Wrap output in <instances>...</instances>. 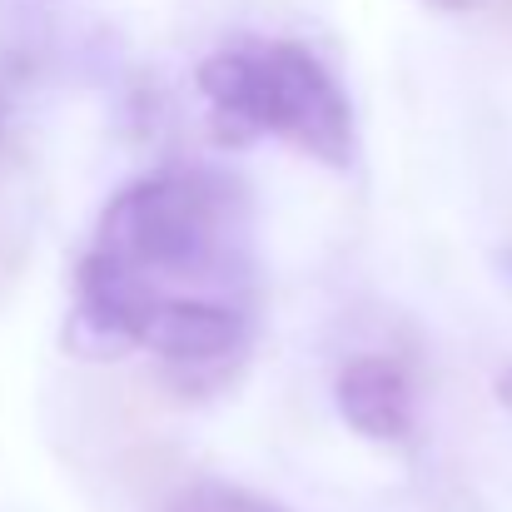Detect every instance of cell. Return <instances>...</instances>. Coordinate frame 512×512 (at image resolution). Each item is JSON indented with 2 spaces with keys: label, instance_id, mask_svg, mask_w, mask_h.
Masks as SVG:
<instances>
[{
  "label": "cell",
  "instance_id": "1",
  "mask_svg": "<svg viewBox=\"0 0 512 512\" xmlns=\"http://www.w3.org/2000/svg\"><path fill=\"white\" fill-rule=\"evenodd\" d=\"M219 140H289L329 170H353V110L329 65L299 40H229L199 60Z\"/></svg>",
  "mask_w": 512,
  "mask_h": 512
},
{
  "label": "cell",
  "instance_id": "2",
  "mask_svg": "<svg viewBox=\"0 0 512 512\" xmlns=\"http://www.w3.org/2000/svg\"><path fill=\"white\" fill-rule=\"evenodd\" d=\"M234 184L204 165H174L125 184L95 229L90 254L160 294V279H209L234 249Z\"/></svg>",
  "mask_w": 512,
  "mask_h": 512
},
{
  "label": "cell",
  "instance_id": "3",
  "mask_svg": "<svg viewBox=\"0 0 512 512\" xmlns=\"http://www.w3.org/2000/svg\"><path fill=\"white\" fill-rule=\"evenodd\" d=\"M140 348L189 373L224 368L244 348V314L199 294H155L140 314Z\"/></svg>",
  "mask_w": 512,
  "mask_h": 512
},
{
  "label": "cell",
  "instance_id": "4",
  "mask_svg": "<svg viewBox=\"0 0 512 512\" xmlns=\"http://www.w3.org/2000/svg\"><path fill=\"white\" fill-rule=\"evenodd\" d=\"M334 403L343 423L373 443H403L413 433V378L388 353H358L334 378Z\"/></svg>",
  "mask_w": 512,
  "mask_h": 512
},
{
  "label": "cell",
  "instance_id": "5",
  "mask_svg": "<svg viewBox=\"0 0 512 512\" xmlns=\"http://www.w3.org/2000/svg\"><path fill=\"white\" fill-rule=\"evenodd\" d=\"M170 512H284V508L259 498V493H249V488L204 478V483H189L184 493H174Z\"/></svg>",
  "mask_w": 512,
  "mask_h": 512
},
{
  "label": "cell",
  "instance_id": "6",
  "mask_svg": "<svg viewBox=\"0 0 512 512\" xmlns=\"http://www.w3.org/2000/svg\"><path fill=\"white\" fill-rule=\"evenodd\" d=\"M428 5H433V10H468L473 0H428Z\"/></svg>",
  "mask_w": 512,
  "mask_h": 512
},
{
  "label": "cell",
  "instance_id": "7",
  "mask_svg": "<svg viewBox=\"0 0 512 512\" xmlns=\"http://www.w3.org/2000/svg\"><path fill=\"white\" fill-rule=\"evenodd\" d=\"M503 15H512V0H503Z\"/></svg>",
  "mask_w": 512,
  "mask_h": 512
}]
</instances>
